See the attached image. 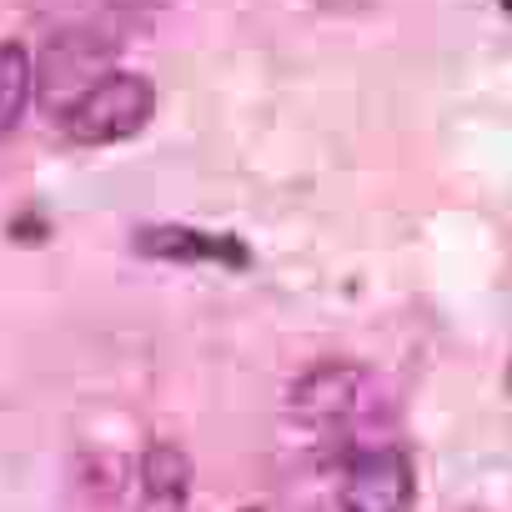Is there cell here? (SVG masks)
Instances as JSON below:
<instances>
[{
    "instance_id": "6da1fadb",
    "label": "cell",
    "mask_w": 512,
    "mask_h": 512,
    "mask_svg": "<svg viewBox=\"0 0 512 512\" xmlns=\"http://www.w3.org/2000/svg\"><path fill=\"white\" fill-rule=\"evenodd\" d=\"M156 111V91L146 76H131V71H116L106 76L101 86H91L61 121H66V136L76 146H111V141H126L136 136Z\"/></svg>"
},
{
    "instance_id": "7a4b0ae2",
    "label": "cell",
    "mask_w": 512,
    "mask_h": 512,
    "mask_svg": "<svg viewBox=\"0 0 512 512\" xmlns=\"http://www.w3.org/2000/svg\"><path fill=\"white\" fill-rule=\"evenodd\" d=\"M111 41H101L96 31H61L46 56H41V71H31V91H41V106L51 116H66L91 86L106 81L111 71Z\"/></svg>"
},
{
    "instance_id": "3957f363",
    "label": "cell",
    "mask_w": 512,
    "mask_h": 512,
    "mask_svg": "<svg viewBox=\"0 0 512 512\" xmlns=\"http://www.w3.org/2000/svg\"><path fill=\"white\" fill-rule=\"evenodd\" d=\"M367 397H372L367 372H357V367H317V372H307L292 387V402L287 407H292V417L312 437L332 442V437H347V427L357 422V412L367 407Z\"/></svg>"
},
{
    "instance_id": "277c9868",
    "label": "cell",
    "mask_w": 512,
    "mask_h": 512,
    "mask_svg": "<svg viewBox=\"0 0 512 512\" xmlns=\"http://www.w3.org/2000/svg\"><path fill=\"white\" fill-rule=\"evenodd\" d=\"M412 462L402 447H362L342 467V512H412Z\"/></svg>"
},
{
    "instance_id": "5b68a950",
    "label": "cell",
    "mask_w": 512,
    "mask_h": 512,
    "mask_svg": "<svg viewBox=\"0 0 512 512\" xmlns=\"http://www.w3.org/2000/svg\"><path fill=\"white\" fill-rule=\"evenodd\" d=\"M141 256H166V262H226V267H246V246L236 236H211V231H191V226H146L136 236Z\"/></svg>"
},
{
    "instance_id": "8992f818",
    "label": "cell",
    "mask_w": 512,
    "mask_h": 512,
    "mask_svg": "<svg viewBox=\"0 0 512 512\" xmlns=\"http://www.w3.org/2000/svg\"><path fill=\"white\" fill-rule=\"evenodd\" d=\"M191 497V457L171 442H156L141 457V512H186Z\"/></svg>"
},
{
    "instance_id": "52a82bcc",
    "label": "cell",
    "mask_w": 512,
    "mask_h": 512,
    "mask_svg": "<svg viewBox=\"0 0 512 512\" xmlns=\"http://www.w3.org/2000/svg\"><path fill=\"white\" fill-rule=\"evenodd\" d=\"M26 101H31V61L16 41H0V136L16 131Z\"/></svg>"
},
{
    "instance_id": "ba28073f",
    "label": "cell",
    "mask_w": 512,
    "mask_h": 512,
    "mask_svg": "<svg viewBox=\"0 0 512 512\" xmlns=\"http://www.w3.org/2000/svg\"><path fill=\"white\" fill-rule=\"evenodd\" d=\"M502 11H507V16H512V0H502Z\"/></svg>"
},
{
    "instance_id": "9c48e42d",
    "label": "cell",
    "mask_w": 512,
    "mask_h": 512,
    "mask_svg": "<svg viewBox=\"0 0 512 512\" xmlns=\"http://www.w3.org/2000/svg\"><path fill=\"white\" fill-rule=\"evenodd\" d=\"M507 387H512V367H507Z\"/></svg>"
},
{
    "instance_id": "30bf717a",
    "label": "cell",
    "mask_w": 512,
    "mask_h": 512,
    "mask_svg": "<svg viewBox=\"0 0 512 512\" xmlns=\"http://www.w3.org/2000/svg\"><path fill=\"white\" fill-rule=\"evenodd\" d=\"M241 512H256V507H241Z\"/></svg>"
}]
</instances>
